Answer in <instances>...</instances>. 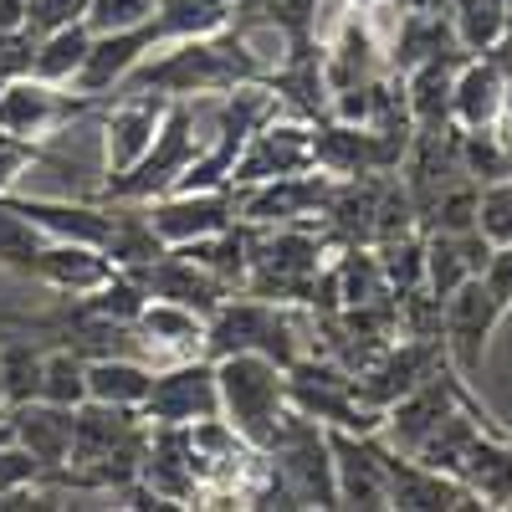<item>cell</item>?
<instances>
[{"label":"cell","instance_id":"9","mask_svg":"<svg viewBox=\"0 0 512 512\" xmlns=\"http://www.w3.org/2000/svg\"><path fill=\"white\" fill-rule=\"evenodd\" d=\"M328 456H333L338 507H390L379 431H333L328 425Z\"/></svg>","mask_w":512,"mask_h":512},{"label":"cell","instance_id":"14","mask_svg":"<svg viewBox=\"0 0 512 512\" xmlns=\"http://www.w3.org/2000/svg\"><path fill=\"white\" fill-rule=\"evenodd\" d=\"M113 272V262L98 251V246H82V241H41L36 262L26 277H41L57 292H72V297H88L103 277Z\"/></svg>","mask_w":512,"mask_h":512},{"label":"cell","instance_id":"23","mask_svg":"<svg viewBox=\"0 0 512 512\" xmlns=\"http://www.w3.org/2000/svg\"><path fill=\"white\" fill-rule=\"evenodd\" d=\"M507 16H512L507 0H461V11H456V36H461V47L492 52L497 41H502V31L512 26Z\"/></svg>","mask_w":512,"mask_h":512},{"label":"cell","instance_id":"8","mask_svg":"<svg viewBox=\"0 0 512 512\" xmlns=\"http://www.w3.org/2000/svg\"><path fill=\"white\" fill-rule=\"evenodd\" d=\"M82 103H88L82 93H67V88H57V82H41V77L21 72L0 88V128L36 144V139L57 134L62 123H72Z\"/></svg>","mask_w":512,"mask_h":512},{"label":"cell","instance_id":"11","mask_svg":"<svg viewBox=\"0 0 512 512\" xmlns=\"http://www.w3.org/2000/svg\"><path fill=\"white\" fill-rule=\"evenodd\" d=\"M164 108H169V98H159V93H134V98H123V103L103 118V169H108V180H123L128 169L149 154L159 123H164Z\"/></svg>","mask_w":512,"mask_h":512},{"label":"cell","instance_id":"24","mask_svg":"<svg viewBox=\"0 0 512 512\" xmlns=\"http://www.w3.org/2000/svg\"><path fill=\"white\" fill-rule=\"evenodd\" d=\"M41 359L31 344H6L0 349V390H6V410L41 400Z\"/></svg>","mask_w":512,"mask_h":512},{"label":"cell","instance_id":"18","mask_svg":"<svg viewBox=\"0 0 512 512\" xmlns=\"http://www.w3.org/2000/svg\"><path fill=\"white\" fill-rule=\"evenodd\" d=\"M134 328L144 333L149 349L180 354V359L205 354V313H195V308H185V303H169V297H149Z\"/></svg>","mask_w":512,"mask_h":512},{"label":"cell","instance_id":"6","mask_svg":"<svg viewBox=\"0 0 512 512\" xmlns=\"http://www.w3.org/2000/svg\"><path fill=\"white\" fill-rule=\"evenodd\" d=\"M502 323V308L487 297L482 277H466L446 303H441V349L451 354L461 384L482 379V364H487V338L497 333Z\"/></svg>","mask_w":512,"mask_h":512},{"label":"cell","instance_id":"1","mask_svg":"<svg viewBox=\"0 0 512 512\" xmlns=\"http://www.w3.org/2000/svg\"><path fill=\"white\" fill-rule=\"evenodd\" d=\"M216 390H221V420L251 446L272 451L282 425L292 415L287 405V364L267 354H221L216 359Z\"/></svg>","mask_w":512,"mask_h":512},{"label":"cell","instance_id":"13","mask_svg":"<svg viewBox=\"0 0 512 512\" xmlns=\"http://www.w3.org/2000/svg\"><path fill=\"white\" fill-rule=\"evenodd\" d=\"M318 169L308 175H287V180H262V185H241L236 190V221L246 226H297L313 205H323Z\"/></svg>","mask_w":512,"mask_h":512},{"label":"cell","instance_id":"26","mask_svg":"<svg viewBox=\"0 0 512 512\" xmlns=\"http://www.w3.org/2000/svg\"><path fill=\"white\" fill-rule=\"evenodd\" d=\"M154 11L159 0H88L82 21H88V31H128V26L154 21Z\"/></svg>","mask_w":512,"mask_h":512},{"label":"cell","instance_id":"5","mask_svg":"<svg viewBox=\"0 0 512 512\" xmlns=\"http://www.w3.org/2000/svg\"><path fill=\"white\" fill-rule=\"evenodd\" d=\"M210 415H221V390H216V359L190 354L175 359L169 369H154L144 420L149 425H200Z\"/></svg>","mask_w":512,"mask_h":512},{"label":"cell","instance_id":"33","mask_svg":"<svg viewBox=\"0 0 512 512\" xmlns=\"http://www.w3.org/2000/svg\"><path fill=\"white\" fill-rule=\"evenodd\" d=\"M0 405H6V390H0Z\"/></svg>","mask_w":512,"mask_h":512},{"label":"cell","instance_id":"34","mask_svg":"<svg viewBox=\"0 0 512 512\" xmlns=\"http://www.w3.org/2000/svg\"><path fill=\"white\" fill-rule=\"evenodd\" d=\"M507 512H512V502H507Z\"/></svg>","mask_w":512,"mask_h":512},{"label":"cell","instance_id":"32","mask_svg":"<svg viewBox=\"0 0 512 512\" xmlns=\"http://www.w3.org/2000/svg\"><path fill=\"white\" fill-rule=\"evenodd\" d=\"M16 441V420H11V410L0 405V446H11Z\"/></svg>","mask_w":512,"mask_h":512},{"label":"cell","instance_id":"30","mask_svg":"<svg viewBox=\"0 0 512 512\" xmlns=\"http://www.w3.org/2000/svg\"><path fill=\"white\" fill-rule=\"evenodd\" d=\"M318 6L323 0H262V16L287 36H308V26L318 21Z\"/></svg>","mask_w":512,"mask_h":512},{"label":"cell","instance_id":"27","mask_svg":"<svg viewBox=\"0 0 512 512\" xmlns=\"http://www.w3.org/2000/svg\"><path fill=\"white\" fill-rule=\"evenodd\" d=\"M88 0H26V36H47L57 26H72L82 21Z\"/></svg>","mask_w":512,"mask_h":512},{"label":"cell","instance_id":"12","mask_svg":"<svg viewBox=\"0 0 512 512\" xmlns=\"http://www.w3.org/2000/svg\"><path fill=\"white\" fill-rule=\"evenodd\" d=\"M507 88H512V77H507L492 57H466V62H456L451 128H461V134L497 128V118L507 113Z\"/></svg>","mask_w":512,"mask_h":512},{"label":"cell","instance_id":"21","mask_svg":"<svg viewBox=\"0 0 512 512\" xmlns=\"http://www.w3.org/2000/svg\"><path fill=\"white\" fill-rule=\"evenodd\" d=\"M88 47H93L88 21H72V26H57L47 36H36L31 41V77L57 82V88H72L82 62H88Z\"/></svg>","mask_w":512,"mask_h":512},{"label":"cell","instance_id":"29","mask_svg":"<svg viewBox=\"0 0 512 512\" xmlns=\"http://www.w3.org/2000/svg\"><path fill=\"white\" fill-rule=\"evenodd\" d=\"M36 159H41V154H36L31 139H16V134H6V128H0V195H11Z\"/></svg>","mask_w":512,"mask_h":512},{"label":"cell","instance_id":"22","mask_svg":"<svg viewBox=\"0 0 512 512\" xmlns=\"http://www.w3.org/2000/svg\"><path fill=\"white\" fill-rule=\"evenodd\" d=\"M41 400L62 410L88 405V359L77 349H52L41 359Z\"/></svg>","mask_w":512,"mask_h":512},{"label":"cell","instance_id":"16","mask_svg":"<svg viewBox=\"0 0 512 512\" xmlns=\"http://www.w3.org/2000/svg\"><path fill=\"white\" fill-rule=\"evenodd\" d=\"M11 420H16V441L47 466V477H57L72 456V410L31 400V405H16Z\"/></svg>","mask_w":512,"mask_h":512},{"label":"cell","instance_id":"17","mask_svg":"<svg viewBox=\"0 0 512 512\" xmlns=\"http://www.w3.org/2000/svg\"><path fill=\"white\" fill-rule=\"evenodd\" d=\"M451 82H456L451 52L425 57V62L410 67V77H405V108H410V118L425 128V134L451 128Z\"/></svg>","mask_w":512,"mask_h":512},{"label":"cell","instance_id":"20","mask_svg":"<svg viewBox=\"0 0 512 512\" xmlns=\"http://www.w3.org/2000/svg\"><path fill=\"white\" fill-rule=\"evenodd\" d=\"M154 369L128 359V354H98L88 359V400L93 405H113V410H144L149 400Z\"/></svg>","mask_w":512,"mask_h":512},{"label":"cell","instance_id":"19","mask_svg":"<svg viewBox=\"0 0 512 512\" xmlns=\"http://www.w3.org/2000/svg\"><path fill=\"white\" fill-rule=\"evenodd\" d=\"M456 477L477 492L482 507H507L512 502V441L502 436H472V446H466Z\"/></svg>","mask_w":512,"mask_h":512},{"label":"cell","instance_id":"31","mask_svg":"<svg viewBox=\"0 0 512 512\" xmlns=\"http://www.w3.org/2000/svg\"><path fill=\"white\" fill-rule=\"evenodd\" d=\"M26 31V0H0V36Z\"/></svg>","mask_w":512,"mask_h":512},{"label":"cell","instance_id":"25","mask_svg":"<svg viewBox=\"0 0 512 512\" xmlns=\"http://www.w3.org/2000/svg\"><path fill=\"white\" fill-rule=\"evenodd\" d=\"M41 241H47V236H41V231L21 216V210H16L6 195H0V262L16 267V272H31Z\"/></svg>","mask_w":512,"mask_h":512},{"label":"cell","instance_id":"2","mask_svg":"<svg viewBox=\"0 0 512 512\" xmlns=\"http://www.w3.org/2000/svg\"><path fill=\"white\" fill-rule=\"evenodd\" d=\"M205 354H267L277 364L297 359V333L272 297H221V308L205 318Z\"/></svg>","mask_w":512,"mask_h":512},{"label":"cell","instance_id":"15","mask_svg":"<svg viewBox=\"0 0 512 512\" xmlns=\"http://www.w3.org/2000/svg\"><path fill=\"white\" fill-rule=\"evenodd\" d=\"M21 216L47 236V241H82V246H98L108 241V226H113V210H98V205H67V200H16L6 195Z\"/></svg>","mask_w":512,"mask_h":512},{"label":"cell","instance_id":"7","mask_svg":"<svg viewBox=\"0 0 512 512\" xmlns=\"http://www.w3.org/2000/svg\"><path fill=\"white\" fill-rule=\"evenodd\" d=\"M144 216L164 246H190L236 226V190H164L144 200Z\"/></svg>","mask_w":512,"mask_h":512},{"label":"cell","instance_id":"4","mask_svg":"<svg viewBox=\"0 0 512 512\" xmlns=\"http://www.w3.org/2000/svg\"><path fill=\"white\" fill-rule=\"evenodd\" d=\"M313 169V128L297 118H267L262 128H251L236 149L231 164V190L241 185H262V180H287V175H308Z\"/></svg>","mask_w":512,"mask_h":512},{"label":"cell","instance_id":"3","mask_svg":"<svg viewBox=\"0 0 512 512\" xmlns=\"http://www.w3.org/2000/svg\"><path fill=\"white\" fill-rule=\"evenodd\" d=\"M200 144H205V139H200V128H195V108H190V98H169L164 123H159V134H154L149 154H144L134 169H128L123 180H108V195L123 200V205H144V200L164 195L169 185L185 175V164L195 159Z\"/></svg>","mask_w":512,"mask_h":512},{"label":"cell","instance_id":"10","mask_svg":"<svg viewBox=\"0 0 512 512\" xmlns=\"http://www.w3.org/2000/svg\"><path fill=\"white\" fill-rule=\"evenodd\" d=\"M164 31L159 21H144V26H128V31H93V47H88V62H82L77 82H72V93L82 98H103L113 88H123L128 77H134V67L159 47Z\"/></svg>","mask_w":512,"mask_h":512},{"label":"cell","instance_id":"28","mask_svg":"<svg viewBox=\"0 0 512 512\" xmlns=\"http://www.w3.org/2000/svg\"><path fill=\"white\" fill-rule=\"evenodd\" d=\"M482 287H487V297L502 308V318L512 313V241L507 246H492L487 251V262H482Z\"/></svg>","mask_w":512,"mask_h":512}]
</instances>
